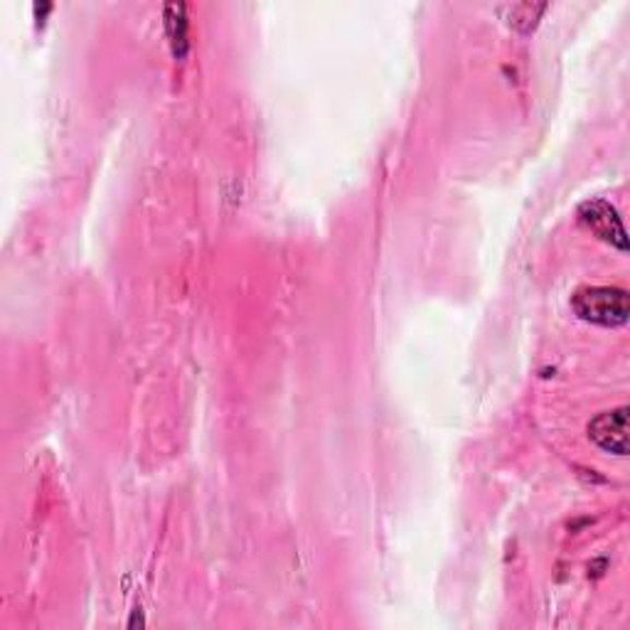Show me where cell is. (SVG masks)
I'll return each instance as SVG.
<instances>
[{
    "label": "cell",
    "mask_w": 630,
    "mask_h": 630,
    "mask_svg": "<svg viewBox=\"0 0 630 630\" xmlns=\"http://www.w3.org/2000/svg\"><path fill=\"white\" fill-rule=\"evenodd\" d=\"M571 308H574L581 321L604 328L626 325L630 316L628 290L614 286H591L576 290L571 296Z\"/></svg>",
    "instance_id": "6da1fadb"
},
{
    "label": "cell",
    "mask_w": 630,
    "mask_h": 630,
    "mask_svg": "<svg viewBox=\"0 0 630 630\" xmlns=\"http://www.w3.org/2000/svg\"><path fill=\"white\" fill-rule=\"evenodd\" d=\"M579 217L596 237L608 241V245L618 247L620 251L628 249L623 222H620L618 210L614 205H608V202L604 200L584 202V205L579 207Z\"/></svg>",
    "instance_id": "7a4b0ae2"
},
{
    "label": "cell",
    "mask_w": 630,
    "mask_h": 630,
    "mask_svg": "<svg viewBox=\"0 0 630 630\" xmlns=\"http://www.w3.org/2000/svg\"><path fill=\"white\" fill-rule=\"evenodd\" d=\"M589 436L598 449L614 455L628 453V406H618L598 414L594 421L589 424Z\"/></svg>",
    "instance_id": "3957f363"
},
{
    "label": "cell",
    "mask_w": 630,
    "mask_h": 630,
    "mask_svg": "<svg viewBox=\"0 0 630 630\" xmlns=\"http://www.w3.org/2000/svg\"><path fill=\"white\" fill-rule=\"evenodd\" d=\"M545 3H518L510 8V23L520 31H532L537 25V17L545 13Z\"/></svg>",
    "instance_id": "277c9868"
},
{
    "label": "cell",
    "mask_w": 630,
    "mask_h": 630,
    "mask_svg": "<svg viewBox=\"0 0 630 630\" xmlns=\"http://www.w3.org/2000/svg\"><path fill=\"white\" fill-rule=\"evenodd\" d=\"M168 25H170V37H173V45H176V55L182 57L188 50V21L186 17H168Z\"/></svg>",
    "instance_id": "5b68a950"
}]
</instances>
